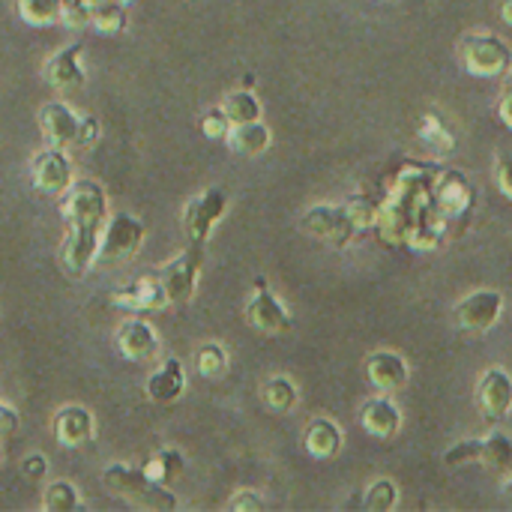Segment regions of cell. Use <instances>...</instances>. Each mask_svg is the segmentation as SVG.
Wrapping results in <instances>:
<instances>
[{
    "instance_id": "6da1fadb",
    "label": "cell",
    "mask_w": 512,
    "mask_h": 512,
    "mask_svg": "<svg viewBox=\"0 0 512 512\" xmlns=\"http://www.w3.org/2000/svg\"><path fill=\"white\" fill-rule=\"evenodd\" d=\"M60 216L66 219V237L60 246V264L69 276L81 279L93 261H99V240L108 225L105 189L93 180H78L63 192Z\"/></svg>"
},
{
    "instance_id": "7a4b0ae2",
    "label": "cell",
    "mask_w": 512,
    "mask_h": 512,
    "mask_svg": "<svg viewBox=\"0 0 512 512\" xmlns=\"http://www.w3.org/2000/svg\"><path fill=\"white\" fill-rule=\"evenodd\" d=\"M102 483L114 498H120V501H126L129 507H138V510L171 512L180 507L174 492H168V486L150 480L144 474V468H129V465L114 462V465H108L102 471Z\"/></svg>"
},
{
    "instance_id": "3957f363",
    "label": "cell",
    "mask_w": 512,
    "mask_h": 512,
    "mask_svg": "<svg viewBox=\"0 0 512 512\" xmlns=\"http://www.w3.org/2000/svg\"><path fill=\"white\" fill-rule=\"evenodd\" d=\"M462 66L477 78H501L512 66L510 42H504L498 33H471L459 45Z\"/></svg>"
},
{
    "instance_id": "277c9868",
    "label": "cell",
    "mask_w": 512,
    "mask_h": 512,
    "mask_svg": "<svg viewBox=\"0 0 512 512\" xmlns=\"http://www.w3.org/2000/svg\"><path fill=\"white\" fill-rule=\"evenodd\" d=\"M201 270H204V243H192V240L177 258H171L159 270V279H162V285L168 291V300L174 306H186L195 297Z\"/></svg>"
},
{
    "instance_id": "5b68a950",
    "label": "cell",
    "mask_w": 512,
    "mask_h": 512,
    "mask_svg": "<svg viewBox=\"0 0 512 512\" xmlns=\"http://www.w3.org/2000/svg\"><path fill=\"white\" fill-rule=\"evenodd\" d=\"M300 228H303V234H309L315 240H327L333 246H348L360 234L345 201L342 204H312L300 216Z\"/></svg>"
},
{
    "instance_id": "8992f818",
    "label": "cell",
    "mask_w": 512,
    "mask_h": 512,
    "mask_svg": "<svg viewBox=\"0 0 512 512\" xmlns=\"http://www.w3.org/2000/svg\"><path fill=\"white\" fill-rule=\"evenodd\" d=\"M432 198H435V207L441 210V216L450 222H459V219H468L474 204H477V189L474 183L456 171V168H438L435 174V186H432Z\"/></svg>"
},
{
    "instance_id": "52a82bcc",
    "label": "cell",
    "mask_w": 512,
    "mask_h": 512,
    "mask_svg": "<svg viewBox=\"0 0 512 512\" xmlns=\"http://www.w3.org/2000/svg\"><path fill=\"white\" fill-rule=\"evenodd\" d=\"M243 315H246L249 327L258 330V333H264V336H285V333H291V327H294L288 309L279 303V297L270 291L267 279H261V276L255 279V291H252V297L246 300Z\"/></svg>"
},
{
    "instance_id": "ba28073f",
    "label": "cell",
    "mask_w": 512,
    "mask_h": 512,
    "mask_svg": "<svg viewBox=\"0 0 512 512\" xmlns=\"http://www.w3.org/2000/svg\"><path fill=\"white\" fill-rule=\"evenodd\" d=\"M225 213H228V192L219 189V186L204 189L183 210V231H186V237L192 243H207L213 228L219 225V219Z\"/></svg>"
},
{
    "instance_id": "9c48e42d",
    "label": "cell",
    "mask_w": 512,
    "mask_h": 512,
    "mask_svg": "<svg viewBox=\"0 0 512 512\" xmlns=\"http://www.w3.org/2000/svg\"><path fill=\"white\" fill-rule=\"evenodd\" d=\"M141 243H144L141 219H135L129 213H114L99 240V261H105V264L129 261L141 249Z\"/></svg>"
},
{
    "instance_id": "30bf717a",
    "label": "cell",
    "mask_w": 512,
    "mask_h": 512,
    "mask_svg": "<svg viewBox=\"0 0 512 512\" xmlns=\"http://www.w3.org/2000/svg\"><path fill=\"white\" fill-rule=\"evenodd\" d=\"M30 183L42 195H63L72 180V162L63 147H42L30 162Z\"/></svg>"
},
{
    "instance_id": "8fae6325",
    "label": "cell",
    "mask_w": 512,
    "mask_h": 512,
    "mask_svg": "<svg viewBox=\"0 0 512 512\" xmlns=\"http://www.w3.org/2000/svg\"><path fill=\"white\" fill-rule=\"evenodd\" d=\"M504 312V294L495 288H480L456 306V324L468 333H489Z\"/></svg>"
},
{
    "instance_id": "7c38bea8",
    "label": "cell",
    "mask_w": 512,
    "mask_h": 512,
    "mask_svg": "<svg viewBox=\"0 0 512 512\" xmlns=\"http://www.w3.org/2000/svg\"><path fill=\"white\" fill-rule=\"evenodd\" d=\"M108 300H111L114 306L132 309V312H162L165 306H171L168 291H165L159 273H156V276H141V279H135V282L126 285V288H114V291L108 294Z\"/></svg>"
},
{
    "instance_id": "4fadbf2b",
    "label": "cell",
    "mask_w": 512,
    "mask_h": 512,
    "mask_svg": "<svg viewBox=\"0 0 512 512\" xmlns=\"http://www.w3.org/2000/svg\"><path fill=\"white\" fill-rule=\"evenodd\" d=\"M117 354L129 363H144L150 357H156L159 351V333L153 330L150 321L144 318H132L126 324H120L117 336H114Z\"/></svg>"
},
{
    "instance_id": "5bb4252c",
    "label": "cell",
    "mask_w": 512,
    "mask_h": 512,
    "mask_svg": "<svg viewBox=\"0 0 512 512\" xmlns=\"http://www.w3.org/2000/svg\"><path fill=\"white\" fill-rule=\"evenodd\" d=\"M477 405L486 420H504L512 411V375L507 369H489L477 384Z\"/></svg>"
},
{
    "instance_id": "9a60e30c",
    "label": "cell",
    "mask_w": 512,
    "mask_h": 512,
    "mask_svg": "<svg viewBox=\"0 0 512 512\" xmlns=\"http://www.w3.org/2000/svg\"><path fill=\"white\" fill-rule=\"evenodd\" d=\"M366 378L381 393H399L408 384L411 372H408V363H405L402 354L381 348V351H372L366 357Z\"/></svg>"
},
{
    "instance_id": "2e32d148",
    "label": "cell",
    "mask_w": 512,
    "mask_h": 512,
    "mask_svg": "<svg viewBox=\"0 0 512 512\" xmlns=\"http://www.w3.org/2000/svg\"><path fill=\"white\" fill-rule=\"evenodd\" d=\"M54 441L60 447H69V450H78L84 444L93 441L96 435V423H93V414L81 405H66L54 414Z\"/></svg>"
},
{
    "instance_id": "e0dca14e",
    "label": "cell",
    "mask_w": 512,
    "mask_h": 512,
    "mask_svg": "<svg viewBox=\"0 0 512 512\" xmlns=\"http://www.w3.org/2000/svg\"><path fill=\"white\" fill-rule=\"evenodd\" d=\"M360 426L372 435V438H381V441H390L399 435L402 429V411L399 405L387 396H375V399H366V405L360 408Z\"/></svg>"
},
{
    "instance_id": "ac0fdd59",
    "label": "cell",
    "mask_w": 512,
    "mask_h": 512,
    "mask_svg": "<svg viewBox=\"0 0 512 512\" xmlns=\"http://www.w3.org/2000/svg\"><path fill=\"white\" fill-rule=\"evenodd\" d=\"M78 126H81V117L66 102H48L39 111V129H42V135H45V141L51 147L75 144Z\"/></svg>"
},
{
    "instance_id": "d6986e66",
    "label": "cell",
    "mask_w": 512,
    "mask_h": 512,
    "mask_svg": "<svg viewBox=\"0 0 512 512\" xmlns=\"http://www.w3.org/2000/svg\"><path fill=\"white\" fill-rule=\"evenodd\" d=\"M186 390V372H183V363L177 357H165L159 363L156 372H150L147 384H144V393L150 402L156 405H171L183 396Z\"/></svg>"
},
{
    "instance_id": "ffe728a7",
    "label": "cell",
    "mask_w": 512,
    "mask_h": 512,
    "mask_svg": "<svg viewBox=\"0 0 512 512\" xmlns=\"http://www.w3.org/2000/svg\"><path fill=\"white\" fill-rule=\"evenodd\" d=\"M81 54H84L81 42H72V45L54 51L48 57V63H45L48 84H54V87H81L87 81V72L81 66Z\"/></svg>"
},
{
    "instance_id": "44dd1931",
    "label": "cell",
    "mask_w": 512,
    "mask_h": 512,
    "mask_svg": "<svg viewBox=\"0 0 512 512\" xmlns=\"http://www.w3.org/2000/svg\"><path fill=\"white\" fill-rule=\"evenodd\" d=\"M225 141H228L231 153H237L243 159H255L270 150L273 132L264 120H249V123H234Z\"/></svg>"
},
{
    "instance_id": "7402d4cb",
    "label": "cell",
    "mask_w": 512,
    "mask_h": 512,
    "mask_svg": "<svg viewBox=\"0 0 512 512\" xmlns=\"http://www.w3.org/2000/svg\"><path fill=\"white\" fill-rule=\"evenodd\" d=\"M342 441H345V435H342L339 423H333V420H327V417L312 420V423L306 426V432H303V447H306V453H309L312 459H318V462L336 459L339 450H342Z\"/></svg>"
},
{
    "instance_id": "603a6c76",
    "label": "cell",
    "mask_w": 512,
    "mask_h": 512,
    "mask_svg": "<svg viewBox=\"0 0 512 512\" xmlns=\"http://www.w3.org/2000/svg\"><path fill=\"white\" fill-rule=\"evenodd\" d=\"M417 138H420L432 153H453L456 144H459V141H456V132L450 129V123L444 120V114L435 111V108H429V111L423 114Z\"/></svg>"
},
{
    "instance_id": "cb8c5ba5",
    "label": "cell",
    "mask_w": 512,
    "mask_h": 512,
    "mask_svg": "<svg viewBox=\"0 0 512 512\" xmlns=\"http://www.w3.org/2000/svg\"><path fill=\"white\" fill-rule=\"evenodd\" d=\"M480 465H486L492 474L498 477H512V438L507 432L495 429L483 438V459Z\"/></svg>"
},
{
    "instance_id": "d4e9b609",
    "label": "cell",
    "mask_w": 512,
    "mask_h": 512,
    "mask_svg": "<svg viewBox=\"0 0 512 512\" xmlns=\"http://www.w3.org/2000/svg\"><path fill=\"white\" fill-rule=\"evenodd\" d=\"M444 216H441V210L435 207V210H429L414 228H411V234H408V246L414 249V252H432L441 240H444Z\"/></svg>"
},
{
    "instance_id": "484cf974",
    "label": "cell",
    "mask_w": 512,
    "mask_h": 512,
    "mask_svg": "<svg viewBox=\"0 0 512 512\" xmlns=\"http://www.w3.org/2000/svg\"><path fill=\"white\" fill-rule=\"evenodd\" d=\"M183 468H186V459H183V453L180 450H159L156 456H150L147 462H144V474L150 477V480H156V483H162V486H171L174 480H180L183 477Z\"/></svg>"
},
{
    "instance_id": "4316f807",
    "label": "cell",
    "mask_w": 512,
    "mask_h": 512,
    "mask_svg": "<svg viewBox=\"0 0 512 512\" xmlns=\"http://www.w3.org/2000/svg\"><path fill=\"white\" fill-rule=\"evenodd\" d=\"M264 405L270 408V411H276V414H288L291 408H297V399H300V393H297V384L291 381V378H285V375H276V378H270L267 384H264Z\"/></svg>"
},
{
    "instance_id": "83f0119b",
    "label": "cell",
    "mask_w": 512,
    "mask_h": 512,
    "mask_svg": "<svg viewBox=\"0 0 512 512\" xmlns=\"http://www.w3.org/2000/svg\"><path fill=\"white\" fill-rule=\"evenodd\" d=\"M222 108H225V114L231 117V123H249V120H261V102H258V96L249 90V87H240V90H234V93H228L225 99H222Z\"/></svg>"
},
{
    "instance_id": "f1b7e54d",
    "label": "cell",
    "mask_w": 512,
    "mask_h": 512,
    "mask_svg": "<svg viewBox=\"0 0 512 512\" xmlns=\"http://www.w3.org/2000/svg\"><path fill=\"white\" fill-rule=\"evenodd\" d=\"M66 0H18V15L33 27H48L63 21Z\"/></svg>"
},
{
    "instance_id": "f546056e",
    "label": "cell",
    "mask_w": 512,
    "mask_h": 512,
    "mask_svg": "<svg viewBox=\"0 0 512 512\" xmlns=\"http://www.w3.org/2000/svg\"><path fill=\"white\" fill-rule=\"evenodd\" d=\"M102 36H120L126 30V6L120 0H105L93 6V21H90Z\"/></svg>"
},
{
    "instance_id": "4dcf8cb0",
    "label": "cell",
    "mask_w": 512,
    "mask_h": 512,
    "mask_svg": "<svg viewBox=\"0 0 512 512\" xmlns=\"http://www.w3.org/2000/svg\"><path fill=\"white\" fill-rule=\"evenodd\" d=\"M81 507V495H78V489L72 486V483H66V480H57V483H51L48 489H45V495H42V510L48 512H72Z\"/></svg>"
},
{
    "instance_id": "1f68e13d",
    "label": "cell",
    "mask_w": 512,
    "mask_h": 512,
    "mask_svg": "<svg viewBox=\"0 0 512 512\" xmlns=\"http://www.w3.org/2000/svg\"><path fill=\"white\" fill-rule=\"evenodd\" d=\"M195 366L204 378H222L228 372V351L219 342H207L195 354Z\"/></svg>"
},
{
    "instance_id": "d6a6232c",
    "label": "cell",
    "mask_w": 512,
    "mask_h": 512,
    "mask_svg": "<svg viewBox=\"0 0 512 512\" xmlns=\"http://www.w3.org/2000/svg\"><path fill=\"white\" fill-rule=\"evenodd\" d=\"M363 507L372 512L396 510L399 507V486L393 480H375L363 495Z\"/></svg>"
},
{
    "instance_id": "836d02e7",
    "label": "cell",
    "mask_w": 512,
    "mask_h": 512,
    "mask_svg": "<svg viewBox=\"0 0 512 512\" xmlns=\"http://www.w3.org/2000/svg\"><path fill=\"white\" fill-rule=\"evenodd\" d=\"M345 207H348V213H351L357 231H366V228H375V225H378L381 207H378L372 198H366V195H351V198L345 201Z\"/></svg>"
},
{
    "instance_id": "e575fe53",
    "label": "cell",
    "mask_w": 512,
    "mask_h": 512,
    "mask_svg": "<svg viewBox=\"0 0 512 512\" xmlns=\"http://www.w3.org/2000/svg\"><path fill=\"white\" fill-rule=\"evenodd\" d=\"M480 459H483V438L453 444V447L444 453V465H447V468H468V465H480Z\"/></svg>"
},
{
    "instance_id": "d590c367",
    "label": "cell",
    "mask_w": 512,
    "mask_h": 512,
    "mask_svg": "<svg viewBox=\"0 0 512 512\" xmlns=\"http://www.w3.org/2000/svg\"><path fill=\"white\" fill-rule=\"evenodd\" d=\"M231 117L225 114V108L219 105V108H207L204 114H201V132L210 138V141H222V138H228V132H231Z\"/></svg>"
},
{
    "instance_id": "8d00e7d4",
    "label": "cell",
    "mask_w": 512,
    "mask_h": 512,
    "mask_svg": "<svg viewBox=\"0 0 512 512\" xmlns=\"http://www.w3.org/2000/svg\"><path fill=\"white\" fill-rule=\"evenodd\" d=\"M90 21H93V6L87 0H66V6H63L66 27H87Z\"/></svg>"
},
{
    "instance_id": "74e56055",
    "label": "cell",
    "mask_w": 512,
    "mask_h": 512,
    "mask_svg": "<svg viewBox=\"0 0 512 512\" xmlns=\"http://www.w3.org/2000/svg\"><path fill=\"white\" fill-rule=\"evenodd\" d=\"M495 183H498L501 195H504L507 201H512V150L501 153V156L495 159Z\"/></svg>"
},
{
    "instance_id": "f35d334b",
    "label": "cell",
    "mask_w": 512,
    "mask_h": 512,
    "mask_svg": "<svg viewBox=\"0 0 512 512\" xmlns=\"http://www.w3.org/2000/svg\"><path fill=\"white\" fill-rule=\"evenodd\" d=\"M96 141H99V120H96L93 114H87V117H81L75 144H78V147H93Z\"/></svg>"
},
{
    "instance_id": "ab89813d",
    "label": "cell",
    "mask_w": 512,
    "mask_h": 512,
    "mask_svg": "<svg viewBox=\"0 0 512 512\" xmlns=\"http://www.w3.org/2000/svg\"><path fill=\"white\" fill-rule=\"evenodd\" d=\"M264 507H267V504H264L255 492H249V489H246V492H237V495L231 498V504H228V510L234 512H261Z\"/></svg>"
},
{
    "instance_id": "60d3db41",
    "label": "cell",
    "mask_w": 512,
    "mask_h": 512,
    "mask_svg": "<svg viewBox=\"0 0 512 512\" xmlns=\"http://www.w3.org/2000/svg\"><path fill=\"white\" fill-rule=\"evenodd\" d=\"M45 471H48V459L45 456H39V453H33V456H27L24 462H21V474L27 477V480H42L45 477Z\"/></svg>"
},
{
    "instance_id": "b9f144b4",
    "label": "cell",
    "mask_w": 512,
    "mask_h": 512,
    "mask_svg": "<svg viewBox=\"0 0 512 512\" xmlns=\"http://www.w3.org/2000/svg\"><path fill=\"white\" fill-rule=\"evenodd\" d=\"M18 423H21L18 411H15L12 405L0 402V438H6V435H15Z\"/></svg>"
},
{
    "instance_id": "7bdbcfd3",
    "label": "cell",
    "mask_w": 512,
    "mask_h": 512,
    "mask_svg": "<svg viewBox=\"0 0 512 512\" xmlns=\"http://www.w3.org/2000/svg\"><path fill=\"white\" fill-rule=\"evenodd\" d=\"M498 117H501V123L512 129V84L504 90V96H501V102H498Z\"/></svg>"
},
{
    "instance_id": "ee69618b",
    "label": "cell",
    "mask_w": 512,
    "mask_h": 512,
    "mask_svg": "<svg viewBox=\"0 0 512 512\" xmlns=\"http://www.w3.org/2000/svg\"><path fill=\"white\" fill-rule=\"evenodd\" d=\"M501 18L512 27V0H501Z\"/></svg>"
},
{
    "instance_id": "f6af8a7d",
    "label": "cell",
    "mask_w": 512,
    "mask_h": 512,
    "mask_svg": "<svg viewBox=\"0 0 512 512\" xmlns=\"http://www.w3.org/2000/svg\"><path fill=\"white\" fill-rule=\"evenodd\" d=\"M504 498H507V504H512V477H507V483H504Z\"/></svg>"
},
{
    "instance_id": "bcb514c9",
    "label": "cell",
    "mask_w": 512,
    "mask_h": 512,
    "mask_svg": "<svg viewBox=\"0 0 512 512\" xmlns=\"http://www.w3.org/2000/svg\"><path fill=\"white\" fill-rule=\"evenodd\" d=\"M87 3H90V6H96V3H105V0H87Z\"/></svg>"
},
{
    "instance_id": "7dc6e473",
    "label": "cell",
    "mask_w": 512,
    "mask_h": 512,
    "mask_svg": "<svg viewBox=\"0 0 512 512\" xmlns=\"http://www.w3.org/2000/svg\"><path fill=\"white\" fill-rule=\"evenodd\" d=\"M120 3H123V6H129V3H135V0H120Z\"/></svg>"
},
{
    "instance_id": "c3c4849f",
    "label": "cell",
    "mask_w": 512,
    "mask_h": 512,
    "mask_svg": "<svg viewBox=\"0 0 512 512\" xmlns=\"http://www.w3.org/2000/svg\"><path fill=\"white\" fill-rule=\"evenodd\" d=\"M0 462H3V447H0Z\"/></svg>"
}]
</instances>
